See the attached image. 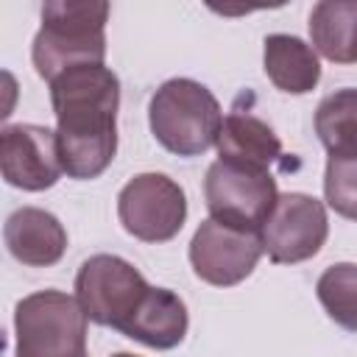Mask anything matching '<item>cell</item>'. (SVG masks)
<instances>
[{
	"label": "cell",
	"mask_w": 357,
	"mask_h": 357,
	"mask_svg": "<svg viewBox=\"0 0 357 357\" xmlns=\"http://www.w3.org/2000/svg\"><path fill=\"white\" fill-rule=\"evenodd\" d=\"M326 204L349 220H357V156H329L324 170Z\"/></svg>",
	"instance_id": "obj_18"
},
{
	"label": "cell",
	"mask_w": 357,
	"mask_h": 357,
	"mask_svg": "<svg viewBox=\"0 0 357 357\" xmlns=\"http://www.w3.org/2000/svg\"><path fill=\"white\" fill-rule=\"evenodd\" d=\"M117 218L131 237L167 243L187 220V195L165 173H139L120 190Z\"/></svg>",
	"instance_id": "obj_7"
},
{
	"label": "cell",
	"mask_w": 357,
	"mask_h": 357,
	"mask_svg": "<svg viewBox=\"0 0 357 357\" xmlns=\"http://www.w3.org/2000/svg\"><path fill=\"white\" fill-rule=\"evenodd\" d=\"M312 50L335 64H357V0H321L310 11Z\"/></svg>",
	"instance_id": "obj_15"
},
{
	"label": "cell",
	"mask_w": 357,
	"mask_h": 357,
	"mask_svg": "<svg viewBox=\"0 0 357 357\" xmlns=\"http://www.w3.org/2000/svg\"><path fill=\"white\" fill-rule=\"evenodd\" d=\"M86 357H89V354H86Z\"/></svg>",
	"instance_id": "obj_20"
},
{
	"label": "cell",
	"mask_w": 357,
	"mask_h": 357,
	"mask_svg": "<svg viewBox=\"0 0 357 357\" xmlns=\"http://www.w3.org/2000/svg\"><path fill=\"white\" fill-rule=\"evenodd\" d=\"M145 276L114 254L89 257L75 273V298L98 326L120 329L148 293Z\"/></svg>",
	"instance_id": "obj_6"
},
{
	"label": "cell",
	"mask_w": 357,
	"mask_h": 357,
	"mask_svg": "<svg viewBox=\"0 0 357 357\" xmlns=\"http://www.w3.org/2000/svg\"><path fill=\"white\" fill-rule=\"evenodd\" d=\"M259 231L206 218L190 240V265L212 287H234L248 279L262 257Z\"/></svg>",
	"instance_id": "obj_9"
},
{
	"label": "cell",
	"mask_w": 357,
	"mask_h": 357,
	"mask_svg": "<svg viewBox=\"0 0 357 357\" xmlns=\"http://www.w3.org/2000/svg\"><path fill=\"white\" fill-rule=\"evenodd\" d=\"M11 257L28 268H50L67 251V231L61 220L39 206H20L3 226Z\"/></svg>",
	"instance_id": "obj_11"
},
{
	"label": "cell",
	"mask_w": 357,
	"mask_h": 357,
	"mask_svg": "<svg viewBox=\"0 0 357 357\" xmlns=\"http://www.w3.org/2000/svg\"><path fill=\"white\" fill-rule=\"evenodd\" d=\"M86 312L64 290H39L14 310V357H86Z\"/></svg>",
	"instance_id": "obj_4"
},
{
	"label": "cell",
	"mask_w": 357,
	"mask_h": 357,
	"mask_svg": "<svg viewBox=\"0 0 357 357\" xmlns=\"http://www.w3.org/2000/svg\"><path fill=\"white\" fill-rule=\"evenodd\" d=\"M61 167L70 178H98L117 153L120 81L106 64H86L50 81Z\"/></svg>",
	"instance_id": "obj_1"
},
{
	"label": "cell",
	"mask_w": 357,
	"mask_h": 357,
	"mask_svg": "<svg viewBox=\"0 0 357 357\" xmlns=\"http://www.w3.org/2000/svg\"><path fill=\"white\" fill-rule=\"evenodd\" d=\"M112 357H137V354H128V351H117V354H112Z\"/></svg>",
	"instance_id": "obj_19"
},
{
	"label": "cell",
	"mask_w": 357,
	"mask_h": 357,
	"mask_svg": "<svg viewBox=\"0 0 357 357\" xmlns=\"http://www.w3.org/2000/svg\"><path fill=\"white\" fill-rule=\"evenodd\" d=\"M106 20L103 0H50L42 6V28L33 36L31 59L36 75L47 84L67 70L103 64L106 59Z\"/></svg>",
	"instance_id": "obj_2"
},
{
	"label": "cell",
	"mask_w": 357,
	"mask_h": 357,
	"mask_svg": "<svg viewBox=\"0 0 357 357\" xmlns=\"http://www.w3.org/2000/svg\"><path fill=\"white\" fill-rule=\"evenodd\" d=\"M262 64L271 84L287 95H307L321 81V61L312 45L290 33L265 36Z\"/></svg>",
	"instance_id": "obj_13"
},
{
	"label": "cell",
	"mask_w": 357,
	"mask_h": 357,
	"mask_svg": "<svg viewBox=\"0 0 357 357\" xmlns=\"http://www.w3.org/2000/svg\"><path fill=\"white\" fill-rule=\"evenodd\" d=\"M315 293L321 307L337 326L357 332V265L354 262L329 265L318 276Z\"/></svg>",
	"instance_id": "obj_17"
},
{
	"label": "cell",
	"mask_w": 357,
	"mask_h": 357,
	"mask_svg": "<svg viewBox=\"0 0 357 357\" xmlns=\"http://www.w3.org/2000/svg\"><path fill=\"white\" fill-rule=\"evenodd\" d=\"M329 234L324 201L307 192H284L259 226L262 251L276 265H296L315 257Z\"/></svg>",
	"instance_id": "obj_8"
},
{
	"label": "cell",
	"mask_w": 357,
	"mask_h": 357,
	"mask_svg": "<svg viewBox=\"0 0 357 357\" xmlns=\"http://www.w3.org/2000/svg\"><path fill=\"white\" fill-rule=\"evenodd\" d=\"M190 326L187 304L167 287H148L134 315L117 329L148 349H173L184 340Z\"/></svg>",
	"instance_id": "obj_12"
},
{
	"label": "cell",
	"mask_w": 357,
	"mask_h": 357,
	"mask_svg": "<svg viewBox=\"0 0 357 357\" xmlns=\"http://www.w3.org/2000/svg\"><path fill=\"white\" fill-rule=\"evenodd\" d=\"M218 159L254 165V167H271V162L279 159L282 142L276 131L248 112H229L223 117L220 134H218Z\"/></svg>",
	"instance_id": "obj_14"
},
{
	"label": "cell",
	"mask_w": 357,
	"mask_h": 357,
	"mask_svg": "<svg viewBox=\"0 0 357 357\" xmlns=\"http://www.w3.org/2000/svg\"><path fill=\"white\" fill-rule=\"evenodd\" d=\"M315 134L329 156H357V89L326 95L315 109Z\"/></svg>",
	"instance_id": "obj_16"
},
{
	"label": "cell",
	"mask_w": 357,
	"mask_h": 357,
	"mask_svg": "<svg viewBox=\"0 0 357 357\" xmlns=\"http://www.w3.org/2000/svg\"><path fill=\"white\" fill-rule=\"evenodd\" d=\"M148 123L162 148L176 156H198L218 145L223 112L204 84L170 78L151 95Z\"/></svg>",
	"instance_id": "obj_3"
},
{
	"label": "cell",
	"mask_w": 357,
	"mask_h": 357,
	"mask_svg": "<svg viewBox=\"0 0 357 357\" xmlns=\"http://www.w3.org/2000/svg\"><path fill=\"white\" fill-rule=\"evenodd\" d=\"M0 173L6 184L25 192L53 187L64 173L56 131L33 123L6 126L0 131Z\"/></svg>",
	"instance_id": "obj_10"
},
{
	"label": "cell",
	"mask_w": 357,
	"mask_h": 357,
	"mask_svg": "<svg viewBox=\"0 0 357 357\" xmlns=\"http://www.w3.org/2000/svg\"><path fill=\"white\" fill-rule=\"evenodd\" d=\"M204 198L209 218L259 231L279 198V190L268 167L215 159L204 178Z\"/></svg>",
	"instance_id": "obj_5"
}]
</instances>
